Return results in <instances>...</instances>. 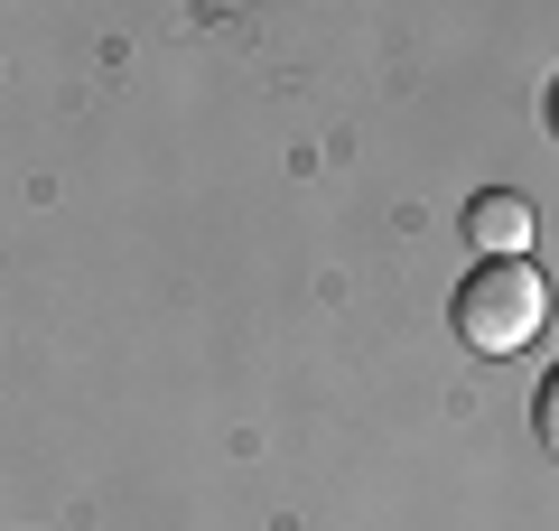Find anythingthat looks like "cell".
I'll return each mask as SVG.
<instances>
[{"instance_id":"obj_1","label":"cell","mask_w":559,"mask_h":531,"mask_svg":"<svg viewBox=\"0 0 559 531\" xmlns=\"http://www.w3.org/2000/svg\"><path fill=\"white\" fill-rule=\"evenodd\" d=\"M550 317V290H540L532 261H485L476 280L457 290V335L466 354H522Z\"/></svg>"},{"instance_id":"obj_2","label":"cell","mask_w":559,"mask_h":531,"mask_svg":"<svg viewBox=\"0 0 559 531\" xmlns=\"http://www.w3.org/2000/svg\"><path fill=\"white\" fill-rule=\"evenodd\" d=\"M466 243H476L485 261H522V252H532V205H522L513 187L476 197V205H466Z\"/></svg>"},{"instance_id":"obj_3","label":"cell","mask_w":559,"mask_h":531,"mask_svg":"<svg viewBox=\"0 0 559 531\" xmlns=\"http://www.w3.org/2000/svg\"><path fill=\"white\" fill-rule=\"evenodd\" d=\"M532 429H540V448H550V457H559V374H550V382H540V401H532Z\"/></svg>"},{"instance_id":"obj_4","label":"cell","mask_w":559,"mask_h":531,"mask_svg":"<svg viewBox=\"0 0 559 531\" xmlns=\"http://www.w3.org/2000/svg\"><path fill=\"white\" fill-rule=\"evenodd\" d=\"M550 113H559V94H550Z\"/></svg>"}]
</instances>
